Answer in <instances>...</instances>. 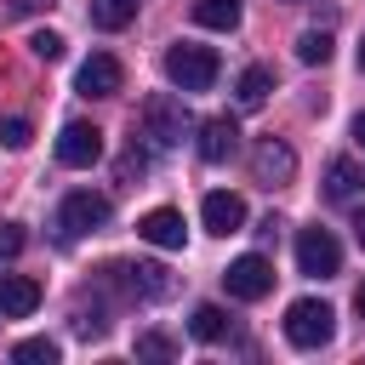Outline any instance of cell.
Instances as JSON below:
<instances>
[{
	"label": "cell",
	"mask_w": 365,
	"mask_h": 365,
	"mask_svg": "<svg viewBox=\"0 0 365 365\" xmlns=\"http://www.w3.org/2000/svg\"><path fill=\"white\" fill-rule=\"evenodd\" d=\"M222 285H228V297H240V302H262V297L274 291V262L257 257V251H245V257H234V262L222 268Z\"/></svg>",
	"instance_id": "obj_5"
},
{
	"label": "cell",
	"mask_w": 365,
	"mask_h": 365,
	"mask_svg": "<svg viewBox=\"0 0 365 365\" xmlns=\"http://www.w3.org/2000/svg\"><path fill=\"white\" fill-rule=\"evenodd\" d=\"M354 240L365 245V205H359V217H354Z\"/></svg>",
	"instance_id": "obj_29"
},
{
	"label": "cell",
	"mask_w": 365,
	"mask_h": 365,
	"mask_svg": "<svg viewBox=\"0 0 365 365\" xmlns=\"http://www.w3.org/2000/svg\"><path fill=\"white\" fill-rule=\"evenodd\" d=\"M143 171H148V154H143V148H137V143H131V148H125V154H120V177H125V182H131V177H143Z\"/></svg>",
	"instance_id": "obj_26"
},
{
	"label": "cell",
	"mask_w": 365,
	"mask_h": 365,
	"mask_svg": "<svg viewBox=\"0 0 365 365\" xmlns=\"http://www.w3.org/2000/svg\"><path fill=\"white\" fill-rule=\"evenodd\" d=\"M137 6H143V0H91V23H97V29H125V23L137 17Z\"/></svg>",
	"instance_id": "obj_19"
},
{
	"label": "cell",
	"mask_w": 365,
	"mask_h": 365,
	"mask_svg": "<svg viewBox=\"0 0 365 365\" xmlns=\"http://www.w3.org/2000/svg\"><path fill=\"white\" fill-rule=\"evenodd\" d=\"M108 217H114L108 194L74 188V194H63V205H57V234H63V240H80V234H97V228H108Z\"/></svg>",
	"instance_id": "obj_4"
},
{
	"label": "cell",
	"mask_w": 365,
	"mask_h": 365,
	"mask_svg": "<svg viewBox=\"0 0 365 365\" xmlns=\"http://www.w3.org/2000/svg\"><path fill=\"white\" fill-rule=\"evenodd\" d=\"M188 331H194L200 342H222V336H228V314H222L217 302H200L194 319H188Z\"/></svg>",
	"instance_id": "obj_18"
},
{
	"label": "cell",
	"mask_w": 365,
	"mask_h": 365,
	"mask_svg": "<svg viewBox=\"0 0 365 365\" xmlns=\"http://www.w3.org/2000/svg\"><path fill=\"white\" fill-rule=\"evenodd\" d=\"M234 148H240V125H234L228 114L200 120V160H205V165H222Z\"/></svg>",
	"instance_id": "obj_12"
},
{
	"label": "cell",
	"mask_w": 365,
	"mask_h": 365,
	"mask_svg": "<svg viewBox=\"0 0 365 365\" xmlns=\"http://www.w3.org/2000/svg\"><path fill=\"white\" fill-rule=\"evenodd\" d=\"M297 57H302V63H331V34H325V29H308V34L297 40Z\"/></svg>",
	"instance_id": "obj_21"
},
{
	"label": "cell",
	"mask_w": 365,
	"mask_h": 365,
	"mask_svg": "<svg viewBox=\"0 0 365 365\" xmlns=\"http://www.w3.org/2000/svg\"><path fill=\"white\" fill-rule=\"evenodd\" d=\"M359 68H365V40H359Z\"/></svg>",
	"instance_id": "obj_31"
},
{
	"label": "cell",
	"mask_w": 365,
	"mask_h": 365,
	"mask_svg": "<svg viewBox=\"0 0 365 365\" xmlns=\"http://www.w3.org/2000/svg\"><path fill=\"white\" fill-rule=\"evenodd\" d=\"M40 308V279L29 274H0V319H29Z\"/></svg>",
	"instance_id": "obj_14"
},
{
	"label": "cell",
	"mask_w": 365,
	"mask_h": 365,
	"mask_svg": "<svg viewBox=\"0 0 365 365\" xmlns=\"http://www.w3.org/2000/svg\"><path fill=\"white\" fill-rule=\"evenodd\" d=\"M46 0H11V11H40Z\"/></svg>",
	"instance_id": "obj_28"
},
{
	"label": "cell",
	"mask_w": 365,
	"mask_h": 365,
	"mask_svg": "<svg viewBox=\"0 0 365 365\" xmlns=\"http://www.w3.org/2000/svg\"><path fill=\"white\" fill-rule=\"evenodd\" d=\"M11 359H17V365H51V359H57V342H51V336H29V342L11 348Z\"/></svg>",
	"instance_id": "obj_20"
},
{
	"label": "cell",
	"mask_w": 365,
	"mask_h": 365,
	"mask_svg": "<svg viewBox=\"0 0 365 365\" xmlns=\"http://www.w3.org/2000/svg\"><path fill=\"white\" fill-rule=\"evenodd\" d=\"M354 308H359V319H365V279H359V291H354Z\"/></svg>",
	"instance_id": "obj_30"
},
{
	"label": "cell",
	"mask_w": 365,
	"mask_h": 365,
	"mask_svg": "<svg viewBox=\"0 0 365 365\" xmlns=\"http://www.w3.org/2000/svg\"><path fill=\"white\" fill-rule=\"evenodd\" d=\"M200 217H205L211 234H240V228H245V200L228 194V188H211V194L200 200Z\"/></svg>",
	"instance_id": "obj_11"
},
{
	"label": "cell",
	"mask_w": 365,
	"mask_h": 365,
	"mask_svg": "<svg viewBox=\"0 0 365 365\" xmlns=\"http://www.w3.org/2000/svg\"><path fill=\"white\" fill-rule=\"evenodd\" d=\"M240 0H194V23L200 29H240Z\"/></svg>",
	"instance_id": "obj_17"
},
{
	"label": "cell",
	"mask_w": 365,
	"mask_h": 365,
	"mask_svg": "<svg viewBox=\"0 0 365 365\" xmlns=\"http://www.w3.org/2000/svg\"><path fill=\"white\" fill-rule=\"evenodd\" d=\"M354 143H359V148H365V108H359V114H354Z\"/></svg>",
	"instance_id": "obj_27"
},
{
	"label": "cell",
	"mask_w": 365,
	"mask_h": 365,
	"mask_svg": "<svg viewBox=\"0 0 365 365\" xmlns=\"http://www.w3.org/2000/svg\"><path fill=\"white\" fill-rule=\"evenodd\" d=\"M29 51H34L40 63H57V57H63V34H57V29H34V34H29Z\"/></svg>",
	"instance_id": "obj_22"
},
{
	"label": "cell",
	"mask_w": 365,
	"mask_h": 365,
	"mask_svg": "<svg viewBox=\"0 0 365 365\" xmlns=\"http://www.w3.org/2000/svg\"><path fill=\"white\" fill-rule=\"evenodd\" d=\"M108 279H114L125 297H137V302H154V297L171 291V279H165L160 262H108Z\"/></svg>",
	"instance_id": "obj_8"
},
{
	"label": "cell",
	"mask_w": 365,
	"mask_h": 365,
	"mask_svg": "<svg viewBox=\"0 0 365 365\" xmlns=\"http://www.w3.org/2000/svg\"><path fill=\"white\" fill-rule=\"evenodd\" d=\"M217 51L211 46H194V40H177L171 51H165V80L177 86V91H211L217 86Z\"/></svg>",
	"instance_id": "obj_1"
},
{
	"label": "cell",
	"mask_w": 365,
	"mask_h": 365,
	"mask_svg": "<svg viewBox=\"0 0 365 365\" xmlns=\"http://www.w3.org/2000/svg\"><path fill=\"white\" fill-rule=\"evenodd\" d=\"M297 268L314 274V279H331V274L342 268L336 234H331V228H302V234H297Z\"/></svg>",
	"instance_id": "obj_6"
},
{
	"label": "cell",
	"mask_w": 365,
	"mask_h": 365,
	"mask_svg": "<svg viewBox=\"0 0 365 365\" xmlns=\"http://www.w3.org/2000/svg\"><path fill=\"white\" fill-rule=\"evenodd\" d=\"M251 177H257L262 188H279V182H291V177H297V154H291L285 143L262 137V143H257V154H251Z\"/></svg>",
	"instance_id": "obj_10"
},
{
	"label": "cell",
	"mask_w": 365,
	"mask_h": 365,
	"mask_svg": "<svg viewBox=\"0 0 365 365\" xmlns=\"http://www.w3.org/2000/svg\"><path fill=\"white\" fill-rule=\"evenodd\" d=\"M336 336V314H331V302H319V297H297L291 308H285V342L291 348H325Z\"/></svg>",
	"instance_id": "obj_3"
},
{
	"label": "cell",
	"mask_w": 365,
	"mask_h": 365,
	"mask_svg": "<svg viewBox=\"0 0 365 365\" xmlns=\"http://www.w3.org/2000/svg\"><path fill=\"white\" fill-rule=\"evenodd\" d=\"M125 86V68H120V57H108V51H91L80 68H74V91L80 97H114Z\"/></svg>",
	"instance_id": "obj_9"
},
{
	"label": "cell",
	"mask_w": 365,
	"mask_h": 365,
	"mask_svg": "<svg viewBox=\"0 0 365 365\" xmlns=\"http://www.w3.org/2000/svg\"><path fill=\"white\" fill-rule=\"evenodd\" d=\"M240 108H262L268 103V91H274V68H262V63H251L245 74H240Z\"/></svg>",
	"instance_id": "obj_16"
},
{
	"label": "cell",
	"mask_w": 365,
	"mask_h": 365,
	"mask_svg": "<svg viewBox=\"0 0 365 365\" xmlns=\"http://www.w3.org/2000/svg\"><path fill=\"white\" fill-rule=\"evenodd\" d=\"M57 160H63L68 171L97 165V160H103V131H97L91 120H68V125L57 131Z\"/></svg>",
	"instance_id": "obj_7"
},
{
	"label": "cell",
	"mask_w": 365,
	"mask_h": 365,
	"mask_svg": "<svg viewBox=\"0 0 365 365\" xmlns=\"http://www.w3.org/2000/svg\"><path fill=\"white\" fill-rule=\"evenodd\" d=\"M188 131H194V120H188L182 97H171V91H154V97H143V137H148L154 148H177Z\"/></svg>",
	"instance_id": "obj_2"
},
{
	"label": "cell",
	"mask_w": 365,
	"mask_h": 365,
	"mask_svg": "<svg viewBox=\"0 0 365 365\" xmlns=\"http://www.w3.org/2000/svg\"><path fill=\"white\" fill-rule=\"evenodd\" d=\"M137 234H143L148 245H160V251H182V240H188L182 211H171V205H154V211L137 222Z\"/></svg>",
	"instance_id": "obj_13"
},
{
	"label": "cell",
	"mask_w": 365,
	"mask_h": 365,
	"mask_svg": "<svg viewBox=\"0 0 365 365\" xmlns=\"http://www.w3.org/2000/svg\"><path fill=\"white\" fill-rule=\"evenodd\" d=\"M137 354H143V359H171V354H177V342H171V336H160V331H143V336H137Z\"/></svg>",
	"instance_id": "obj_24"
},
{
	"label": "cell",
	"mask_w": 365,
	"mask_h": 365,
	"mask_svg": "<svg viewBox=\"0 0 365 365\" xmlns=\"http://www.w3.org/2000/svg\"><path fill=\"white\" fill-rule=\"evenodd\" d=\"M359 188H365V165L359 160H331L325 165V194L331 200H354Z\"/></svg>",
	"instance_id": "obj_15"
},
{
	"label": "cell",
	"mask_w": 365,
	"mask_h": 365,
	"mask_svg": "<svg viewBox=\"0 0 365 365\" xmlns=\"http://www.w3.org/2000/svg\"><path fill=\"white\" fill-rule=\"evenodd\" d=\"M29 137H34V125H29L23 114H11V120H0V143H6V148H29Z\"/></svg>",
	"instance_id": "obj_23"
},
{
	"label": "cell",
	"mask_w": 365,
	"mask_h": 365,
	"mask_svg": "<svg viewBox=\"0 0 365 365\" xmlns=\"http://www.w3.org/2000/svg\"><path fill=\"white\" fill-rule=\"evenodd\" d=\"M23 245H29V234H23V222H0V262H11V257H23Z\"/></svg>",
	"instance_id": "obj_25"
}]
</instances>
